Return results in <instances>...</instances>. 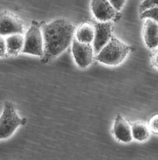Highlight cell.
Instances as JSON below:
<instances>
[{
  "label": "cell",
  "instance_id": "3",
  "mask_svg": "<svg viewBox=\"0 0 158 160\" xmlns=\"http://www.w3.org/2000/svg\"><path fill=\"white\" fill-rule=\"evenodd\" d=\"M26 123L25 118H20L18 116L15 105L12 102L6 101L0 117V138L6 139L11 137L18 127Z\"/></svg>",
  "mask_w": 158,
  "mask_h": 160
},
{
  "label": "cell",
  "instance_id": "19",
  "mask_svg": "<svg viewBox=\"0 0 158 160\" xmlns=\"http://www.w3.org/2000/svg\"><path fill=\"white\" fill-rule=\"evenodd\" d=\"M151 62L154 67L158 69V49L153 53L151 57Z\"/></svg>",
  "mask_w": 158,
  "mask_h": 160
},
{
  "label": "cell",
  "instance_id": "5",
  "mask_svg": "<svg viewBox=\"0 0 158 160\" xmlns=\"http://www.w3.org/2000/svg\"><path fill=\"white\" fill-rule=\"evenodd\" d=\"M72 52L74 61L79 68H86L92 62L95 51L93 46L91 44L82 43L76 38H74L72 43Z\"/></svg>",
  "mask_w": 158,
  "mask_h": 160
},
{
  "label": "cell",
  "instance_id": "1",
  "mask_svg": "<svg viewBox=\"0 0 158 160\" xmlns=\"http://www.w3.org/2000/svg\"><path fill=\"white\" fill-rule=\"evenodd\" d=\"M44 39L42 62L48 63L66 50L74 39L75 27L63 18L41 24Z\"/></svg>",
  "mask_w": 158,
  "mask_h": 160
},
{
  "label": "cell",
  "instance_id": "12",
  "mask_svg": "<svg viewBox=\"0 0 158 160\" xmlns=\"http://www.w3.org/2000/svg\"><path fill=\"white\" fill-rule=\"evenodd\" d=\"M95 32V26L91 23L85 22L78 28L75 38L82 43L91 44L94 41Z\"/></svg>",
  "mask_w": 158,
  "mask_h": 160
},
{
  "label": "cell",
  "instance_id": "10",
  "mask_svg": "<svg viewBox=\"0 0 158 160\" xmlns=\"http://www.w3.org/2000/svg\"><path fill=\"white\" fill-rule=\"evenodd\" d=\"M143 37L147 48L156 49L158 47V23L146 18L143 27Z\"/></svg>",
  "mask_w": 158,
  "mask_h": 160
},
{
  "label": "cell",
  "instance_id": "6",
  "mask_svg": "<svg viewBox=\"0 0 158 160\" xmlns=\"http://www.w3.org/2000/svg\"><path fill=\"white\" fill-rule=\"evenodd\" d=\"M24 25L20 19L11 12L4 10L0 16V33L2 36L23 34Z\"/></svg>",
  "mask_w": 158,
  "mask_h": 160
},
{
  "label": "cell",
  "instance_id": "13",
  "mask_svg": "<svg viewBox=\"0 0 158 160\" xmlns=\"http://www.w3.org/2000/svg\"><path fill=\"white\" fill-rule=\"evenodd\" d=\"M131 129L133 138L139 142H144L150 138V128L142 122H136L133 123Z\"/></svg>",
  "mask_w": 158,
  "mask_h": 160
},
{
  "label": "cell",
  "instance_id": "4",
  "mask_svg": "<svg viewBox=\"0 0 158 160\" xmlns=\"http://www.w3.org/2000/svg\"><path fill=\"white\" fill-rule=\"evenodd\" d=\"M22 53L42 57L44 55V39L41 24L33 21L26 33L24 47Z\"/></svg>",
  "mask_w": 158,
  "mask_h": 160
},
{
  "label": "cell",
  "instance_id": "17",
  "mask_svg": "<svg viewBox=\"0 0 158 160\" xmlns=\"http://www.w3.org/2000/svg\"><path fill=\"white\" fill-rule=\"evenodd\" d=\"M109 2L117 11H120L123 8L126 0H109Z\"/></svg>",
  "mask_w": 158,
  "mask_h": 160
},
{
  "label": "cell",
  "instance_id": "14",
  "mask_svg": "<svg viewBox=\"0 0 158 160\" xmlns=\"http://www.w3.org/2000/svg\"><path fill=\"white\" fill-rule=\"evenodd\" d=\"M141 19L150 18L158 23V7L152 8L140 13Z\"/></svg>",
  "mask_w": 158,
  "mask_h": 160
},
{
  "label": "cell",
  "instance_id": "11",
  "mask_svg": "<svg viewBox=\"0 0 158 160\" xmlns=\"http://www.w3.org/2000/svg\"><path fill=\"white\" fill-rule=\"evenodd\" d=\"M7 54L16 56L22 52L24 47L25 37L22 34H14L9 36L6 39Z\"/></svg>",
  "mask_w": 158,
  "mask_h": 160
},
{
  "label": "cell",
  "instance_id": "18",
  "mask_svg": "<svg viewBox=\"0 0 158 160\" xmlns=\"http://www.w3.org/2000/svg\"><path fill=\"white\" fill-rule=\"evenodd\" d=\"M0 49H1V57L5 56V54H7V46L6 40H3L2 38L0 39Z\"/></svg>",
  "mask_w": 158,
  "mask_h": 160
},
{
  "label": "cell",
  "instance_id": "7",
  "mask_svg": "<svg viewBox=\"0 0 158 160\" xmlns=\"http://www.w3.org/2000/svg\"><path fill=\"white\" fill-rule=\"evenodd\" d=\"M91 8L99 22H111L117 16V10L109 0H91Z\"/></svg>",
  "mask_w": 158,
  "mask_h": 160
},
{
  "label": "cell",
  "instance_id": "9",
  "mask_svg": "<svg viewBox=\"0 0 158 160\" xmlns=\"http://www.w3.org/2000/svg\"><path fill=\"white\" fill-rule=\"evenodd\" d=\"M113 133L115 138L121 142L129 143L131 142L133 139L131 126L120 114H118L115 117Z\"/></svg>",
  "mask_w": 158,
  "mask_h": 160
},
{
  "label": "cell",
  "instance_id": "2",
  "mask_svg": "<svg viewBox=\"0 0 158 160\" xmlns=\"http://www.w3.org/2000/svg\"><path fill=\"white\" fill-rule=\"evenodd\" d=\"M131 48L117 38L113 36L104 48L96 55V60L109 66H117L123 62Z\"/></svg>",
  "mask_w": 158,
  "mask_h": 160
},
{
  "label": "cell",
  "instance_id": "8",
  "mask_svg": "<svg viewBox=\"0 0 158 160\" xmlns=\"http://www.w3.org/2000/svg\"><path fill=\"white\" fill-rule=\"evenodd\" d=\"M113 24L111 22H99L95 25V38L93 48L95 54L96 55L112 38Z\"/></svg>",
  "mask_w": 158,
  "mask_h": 160
},
{
  "label": "cell",
  "instance_id": "15",
  "mask_svg": "<svg viewBox=\"0 0 158 160\" xmlns=\"http://www.w3.org/2000/svg\"><path fill=\"white\" fill-rule=\"evenodd\" d=\"M158 7V0H143L139 6L140 13L152 8Z\"/></svg>",
  "mask_w": 158,
  "mask_h": 160
},
{
  "label": "cell",
  "instance_id": "16",
  "mask_svg": "<svg viewBox=\"0 0 158 160\" xmlns=\"http://www.w3.org/2000/svg\"><path fill=\"white\" fill-rule=\"evenodd\" d=\"M149 128L154 133L158 134V115L152 117L149 121Z\"/></svg>",
  "mask_w": 158,
  "mask_h": 160
}]
</instances>
